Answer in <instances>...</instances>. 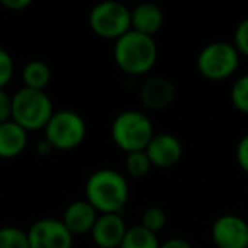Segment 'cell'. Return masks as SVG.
Masks as SVG:
<instances>
[{
    "instance_id": "cell-15",
    "label": "cell",
    "mask_w": 248,
    "mask_h": 248,
    "mask_svg": "<svg viewBox=\"0 0 248 248\" xmlns=\"http://www.w3.org/2000/svg\"><path fill=\"white\" fill-rule=\"evenodd\" d=\"M165 22L163 11L153 2H141L131 11V29L145 36H155Z\"/></svg>"
},
{
    "instance_id": "cell-17",
    "label": "cell",
    "mask_w": 248,
    "mask_h": 248,
    "mask_svg": "<svg viewBox=\"0 0 248 248\" xmlns=\"http://www.w3.org/2000/svg\"><path fill=\"white\" fill-rule=\"evenodd\" d=\"M158 234L152 233L141 224L129 226L119 248H160Z\"/></svg>"
},
{
    "instance_id": "cell-10",
    "label": "cell",
    "mask_w": 248,
    "mask_h": 248,
    "mask_svg": "<svg viewBox=\"0 0 248 248\" xmlns=\"http://www.w3.org/2000/svg\"><path fill=\"white\" fill-rule=\"evenodd\" d=\"M177 97V87L165 77H148L138 89V99L148 110L167 109Z\"/></svg>"
},
{
    "instance_id": "cell-18",
    "label": "cell",
    "mask_w": 248,
    "mask_h": 248,
    "mask_svg": "<svg viewBox=\"0 0 248 248\" xmlns=\"http://www.w3.org/2000/svg\"><path fill=\"white\" fill-rule=\"evenodd\" d=\"M124 167H126V173L133 179H143L150 173L153 169L152 162H150L146 152H135L128 153L126 160H124Z\"/></svg>"
},
{
    "instance_id": "cell-28",
    "label": "cell",
    "mask_w": 248,
    "mask_h": 248,
    "mask_svg": "<svg viewBox=\"0 0 248 248\" xmlns=\"http://www.w3.org/2000/svg\"><path fill=\"white\" fill-rule=\"evenodd\" d=\"M51 152H53V146L49 145V141L45 136L41 140H38V143H36V153L38 155H49Z\"/></svg>"
},
{
    "instance_id": "cell-5",
    "label": "cell",
    "mask_w": 248,
    "mask_h": 248,
    "mask_svg": "<svg viewBox=\"0 0 248 248\" xmlns=\"http://www.w3.org/2000/svg\"><path fill=\"white\" fill-rule=\"evenodd\" d=\"M43 133H45V138L49 141V145L53 146V150L72 152L85 141L87 123L75 110L60 109L55 110Z\"/></svg>"
},
{
    "instance_id": "cell-12",
    "label": "cell",
    "mask_w": 248,
    "mask_h": 248,
    "mask_svg": "<svg viewBox=\"0 0 248 248\" xmlns=\"http://www.w3.org/2000/svg\"><path fill=\"white\" fill-rule=\"evenodd\" d=\"M128 228L121 214H99L90 238L97 248H119Z\"/></svg>"
},
{
    "instance_id": "cell-2",
    "label": "cell",
    "mask_w": 248,
    "mask_h": 248,
    "mask_svg": "<svg viewBox=\"0 0 248 248\" xmlns=\"http://www.w3.org/2000/svg\"><path fill=\"white\" fill-rule=\"evenodd\" d=\"M114 62L117 68L131 77H143L152 72L158 60V46L152 36L129 31L114 41Z\"/></svg>"
},
{
    "instance_id": "cell-1",
    "label": "cell",
    "mask_w": 248,
    "mask_h": 248,
    "mask_svg": "<svg viewBox=\"0 0 248 248\" xmlns=\"http://www.w3.org/2000/svg\"><path fill=\"white\" fill-rule=\"evenodd\" d=\"M83 199L99 214H121L129 201L128 179L114 169H99L89 175Z\"/></svg>"
},
{
    "instance_id": "cell-9",
    "label": "cell",
    "mask_w": 248,
    "mask_h": 248,
    "mask_svg": "<svg viewBox=\"0 0 248 248\" xmlns=\"http://www.w3.org/2000/svg\"><path fill=\"white\" fill-rule=\"evenodd\" d=\"M216 248H248V223L238 214H223L211 226Z\"/></svg>"
},
{
    "instance_id": "cell-13",
    "label": "cell",
    "mask_w": 248,
    "mask_h": 248,
    "mask_svg": "<svg viewBox=\"0 0 248 248\" xmlns=\"http://www.w3.org/2000/svg\"><path fill=\"white\" fill-rule=\"evenodd\" d=\"M97 217L99 213L85 199H77L65 207L62 221L73 236H82V234H90Z\"/></svg>"
},
{
    "instance_id": "cell-14",
    "label": "cell",
    "mask_w": 248,
    "mask_h": 248,
    "mask_svg": "<svg viewBox=\"0 0 248 248\" xmlns=\"http://www.w3.org/2000/svg\"><path fill=\"white\" fill-rule=\"evenodd\" d=\"M29 145V133L14 121L0 124V158L12 160L22 155Z\"/></svg>"
},
{
    "instance_id": "cell-16",
    "label": "cell",
    "mask_w": 248,
    "mask_h": 248,
    "mask_svg": "<svg viewBox=\"0 0 248 248\" xmlns=\"http://www.w3.org/2000/svg\"><path fill=\"white\" fill-rule=\"evenodd\" d=\"M22 87L34 90H45L51 82V68L43 60H31L21 72Z\"/></svg>"
},
{
    "instance_id": "cell-27",
    "label": "cell",
    "mask_w": 248,
    "mask_h": 248,
    "mask_svg": "<svg viewBox=\"0 0 248 248\" xmlns=\"http://www.w3.org/2000/svg\"><path fill=\"white\" fill-rule=\"evenodd\" d=\"M160 248H192V245H190V241H187L186 238L173 236V238H169V240L162 241Z\"/></svg>"
},
{
    "instance_id": "cell-25",
    "label": "cell",
    "mask_w": 248,
    "mask_h": 248,
    "mask_svg": "<svg viewBox=\"0 0 248 248\" xmlns=\"http://www.w3.org/2000/svg\"><path fill=\"white\" fill-rule=\"evenodd\" d=\"M12 119V95L0 90V124Z\"/></svg>"
},
{
    "instance_id": "cell-19",
    "label": "cell",
    "mask_w": 248,
    "mask_h": 248,
    "mask_svg": "<svg viewBox=\"0 0 248 248\" xmlns=\"http://www.w3.org/2000/svg\"><path fill=\"white\" fill-rule=\"evenodd\" d=\"M0 248H29L28 231L19 226L0 228Z\"/></svg>"
},
{
    "instance_id": "cell-3",
    "label": "cell",
    "mask_w": 248,
    "mask_h": 248,
    "mask_svg": "<svg viewBox=\"0 0 248 248\" xmlns=\"http://www.w3.org/2000/svg\"><path fill=\"white\" fill-rule=\"evenodd\" d=\"M153 136H155V128L152 119L148 117V114L138 109L123 110L114 117L110 124V138L114 145L126 155L145 152Z\"/></svg>"
},
{
    "instance_id": "cell-8",
    "label": "cell",
    "mask_w": 248,
    "mask_h": 248,
    "mask_svg": "<svg viewBox=\"0 0 248 248\" xmlns=\"http://www.w3.org/2000/svg\"><path fill=\"white\" fill-rule=\"evenodd\" d=\"M29 248H73V236L62 219L41 217L28 230Z\"/></svg>"
},
{
    "instance_id": "cell-11",
    "label": "cell",
    "mask_w": 248,
    "mask_h": 248,
    "mask_svg": "<svg viewBox=\"0 0 248 248\" xmlns=\"http://www.w3.org/2000/svg\"><path fill=\"white\" fill-rule=\"evenodd\" d=\"M145 152L152 162V167L172 169L182 160L184 146L182 141L172 133H155Z\"/></svg>"
},
{
    "instance_id": "cell-24",
    "label": "cell",
    "mask_w": 248,
    "mask_h": 248,
    "mask_svg": "<svg viewBox=\"0 0 248 248\" xmlns=\"http://www.w3.org/2000/svg\"><path fill=\"white\" fill-rule=\"evenodd\" d=\"M236 162L238 167L248 175V133L236 145Z\"/></svg>"
},
{
    "instance_id": "cell-20",
    "label": "cell",
    "mask_w": 248,
    "mask_h": 248,
    "mask_svg": "<svg viewBox=\"0 0 248 248\" xmlns=\"http://www.w3.org/2000/svg\"><path fill=\"white\" fill-rule=\"evenodd\" d=\"M230 99L234 109L240 110L241 114H248V73L238 77L233 82L230 90Z\"/></svg>"
},
{
    "instance_id": "cell-4",
    "label": "cell",
    "mask_w": 248,
    "mask_h": 248,
    "mask_svg": "<svg viewBox=\"0 0 248 248\" xmlns=\"http://www.w3.org/2000/svg\"><path fill=\"white\" fill-rule=\"evenodd\" d=\"M55 114V107L46 90L21 87L12 95V121L28 133L43 131Z\"/></svg>"
},
{
    "instance_id": "cell-22",
    "label": "cell",
    "mask_w": 248,
    "mask_h": 248,
    "mask_svg": "<svg viewBox=\"0 0 248 248\" xmlns=\"http://www.w3.org/2000/svg\"><path fill=\"white\" fill-rule=\"evenodd\" d=\"M16 72V63L12 55L7 49L0 48V90H5V87L12 82Z\"/></svg>"
},
{
    "instance_id": "cell-6",
    "label": "cell",
    "mask_w": 248,
    "mask_h": 248,
    "mask_svg": "<svg viewBox=\"0 0 248 248\" xmlns=\"http://www.w3.org/2000/svg\"><path fill=\"white\" fill-rule=\"evenodd\" d=\"M240 53L228 41H213L199 51L196 60L197 72L211 82H221L236 73L240 66Z\"/></svg>"
},
{
    "instance_id": "cell-26",
    "label": "cell",
    "mask_w": 248,
    "mask_h": 248,
    "mask_svg": "<svg viewBox=\"0 0 248 248\" xmlns=\"http://www.w3.org/2000/svg\"><path fill=\"white\" fill-rule=\"evenodd\" d=\"M0 4L4 5L7 11L12 12H22L28 7H31V0H0Z\"/></svg>"
},
{
    "instance_id": "cell-23",
    "label": "cell",
    "mask_w": 248,
    "mask_h": 248,
    "mask_svg": "<svg viewBox=\"0 0 248 248\" xmlns=\"http://www.w3.org/2000/svg\"><path fill=\"white\" fill-rule=\"evenodd\" d=\"M233 46L240 53V56H247L248 58V17H245L234 29Z\"/></svg>"
},
{
    "instance_id": "cell-21",
    "label": "cell",
    "mask_w": 248,
    "mask_h": 248,
    "mask_svg": "<svg viewBox=\"0 0 248 248\" xmlns=\"http://www.w3.org/2000/svg\"><path fill=\"white\" fill-rule=\"evenodd\" d=\"M167 221H169V217H167L165 209H162L160 206H150L148 209H145V213H143L141 223L140 224H141L143 228H146L148 231H152V233L158 234L160 231L167 226Z\"/></svg>"
},
{
    "instance_id": "cell-7",
    "label": "cell",
    "mask_w": 248,
    "mask_h": 248,
    "mask_svg": "<svg viewBox=\"0 0 248 248\" xmlns=\"http://www.w3.org/2000/svg\"><path fill=\"white\" fill-rule=\"evenodd\" d=\"M89 28L99 38L117 41L131 31V11L119 0H102L90 11Z\"/></svg>"
}]
</instances>
